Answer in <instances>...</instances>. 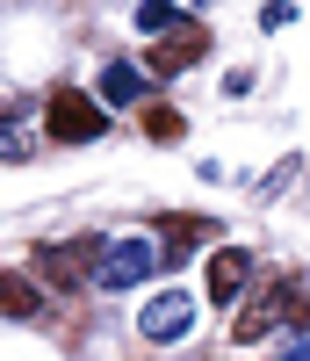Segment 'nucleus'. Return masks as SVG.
Masks as SVG:
<instances>
[{
  "label": "nucleus",
  "mask_w": 310,
  "mask_h": 361,
  "mask_svg": "<svg viewBox=\"0 0 310 361\" xmlns=\"http://www.w3.org/2000/svg\"><path fill=\"white\" fill-rule=\"evenodd\" d=\"M289 311H296V275H260L253 296H245L238 318H231V340H238V347H253V340H267Z\"/></svg>",
  "instance_id": "2"
},
{
  "label": "nucleus",
  "mask_w": 310,
  "mask_h": 361,
  "mask_svg": "<svg viewBox=\"0 0 310 361\" xmlns=\"http://www.w3.org/2000/svg\"><path fill=\"white\" fill-rule=\"evenodd\" d=\"M0 304H8V318H37V289H29V275H0Z\"/></svg>",
  "instance_id": "10"
},
{
  "label": "nucleus",
  "mask_w": 310,
  "mask_h": 361,
  "mask_svg": "<svg viewBox=\"0 0 310 361\" xmlns=\"http://www.w3.org/2000/svg\"><path fill=\"white\" fill-rule=\"evenodd\" d=\"M180 22H188V15H180V8H159V0H151V8H137V29H144V37H159V29H180Z\"/></svg>",
  "instance_id": "12"
},
{
  "label": "nucleus",
  "mask_w": 310,
  "mask_h": 361,
  "mask_svg": "<svg viewBox=\"0 0 310 361\" xmlns=\"http://www.w3.org/2000/svg\"><path fill=\"white\" fill-rule=\"evenodd\" d=\"M108 246H116V238H101V231H80V238H66V246H44V253H37V267L51 275V289H101Z\"/></svg>",
  "instance_id": "1"
},
{
  "label": "nucleus",
  "mask_w": 310,
  "mask_h": 361,
  "mask_svg": "<svg viewBox=\"0 0 310 361\" xmlns=\"http://www.w3.org/2000/svg\"><path fill=\"white\" fill-rule=\"evenodd\" d=\"M195 58H202V29H195V22H180L173 37H166L159 51H151V73H188Z\"/></svg>",
  "instance_id": "9"
},
{
  "label": "nucleus",
  "mask_w": 310,
  "mask_h": 361,
  "mask_svg": "<svg viewBox=\"0 0 310 361\" xmlns=\"http://www.w3.org/2000/svg\"><path fill=\"white\" fill-rule=\"evenodd\" d=\"M245 296H253V253L245 246H216L209 253V304H245Z\"/></svg>",
  "instance_id": "5"
},
{
  "label": "nucleus",
  "mask_w": 310,
  "mask_h": 361,
  "mask_svg": "<svg viewBox=\"0 0 310 361\" xmlns=\"http://www.w3.org/2000/svg\"><path fill=\"white\" fill-rule=\"evenodd\" d=\"M0 152H8V166L29 159V123H22V109H8V130H0Z\"/></svg>",
  "instance_id": "11"
},
{
  "label": "nucleus",
  "mask_w": 310,
  "mask_h": 361,
  "mask_svg": "<svg viewBox=\"0 0 310 361\" xmlns=\"http://www.w3.org/2000/svg\"><path fill=\"white\" fill-rule=\"evenodd\" d=\"M151 267H159V246H151V238H116L108 267H101V289H137Z\"/></svg>",
  "instance_id": "6"
},
{
  "label": "nucleus",
  "mask_w": 310,
  "mask_h": 361,
  "mask_svg": "<svg viewBox=\"0 0 310 361\" xmlns=\"http://www.w3.org/2000/svg\"><path fill=\"white\" fill-rule=\"evenodd\" d=\"M209 231H216V224H209V217H195V209H180V217H166V231H159V260H173V267H180V260H188V253L202 246Z\"/></svg>",
  "instance_id": "8"
},
{
  "label": "nucleus",
  "mask_w": 310,
  "mask_h": 361,
  "mask_svg": "<svg viewBox=\"0 0 310 361\" xmlns=\"http://www.w3.org/2000/svg\"><path fill=\"white\" fill-rule=\"evenodd\" d=\"M144 130H151V137H159V145H173V137H180V130H188V123H180V116H173V109H151V116H144Z\"/></svg>",
  "instance_id": "13"
},
{
  "label": "nucleus",
  "mask_w": 310,
  "mask_h": 361,
  "mask_svg": "<svg viewBox=\"0 0 310 361\" xmlns=\"http://www.w3.org/2000/svg\"><path fill=\"white\" fill-rule=\"evenodd\" d=\"M137 333H144V340H159V347L188 340V333H195V296H188V289H159V296L137 311Z\"/></svg>",
  "instance_id": "4"
},
{
  "label": "nucleus",
  "mask_w": 310,
  "mask_h": 361,
  "mask_svg": "<svg viewBox=\"0 0 310 361\" xmlns=\"http://www.w3.org/2000/svg\"><path fill=\"white\" fill-rule=\"evenodd\" d=\"M94 102H101V109H137V102H144V73L130 66V58H108L101 80H94Z\"/></svg>",
  "instance_id": "7"
},
{
  "label": "nucleus",
  "mask_w": 310,
  "mask_h": 361,
  "mask_svg": "<svg viewBox=\"0 0 310 361\" xmlns=\"http://www.w3.org/2000/svg\"><path fill=\"white\" fill-rule=\"evenodd\" d=\"M274 361H310V340H296L289 354H274Z\"/></svg>",
  "instance_id": "14"
},
{
  "label": "nucleus",
  "mask_w": 310,
  "mask_h": 361,
  "mask_svg": "<svg viewBox=\"0 0 310 361\" xmlns=\"http://www.w3.org/2000/svg\"><path fill=\"white\" fill-rule=\"evenodd\" d=\"M44 130L58 145H94V137H108V109L94 94H80V87H58L44 102Z\"/></svg>",
  "instance_id": "3"
}]
</instances>
